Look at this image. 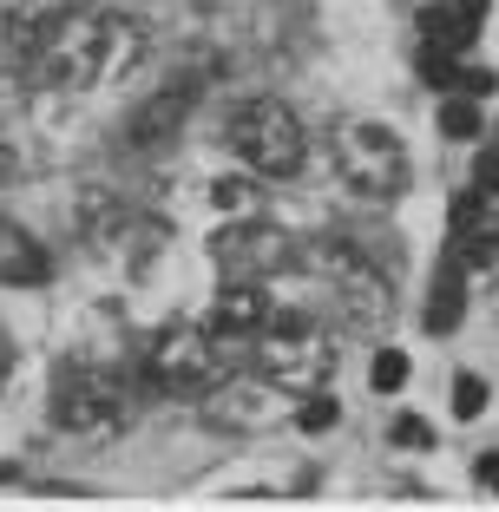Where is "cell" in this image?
I'll return each mask as SVG.
<instances>
[{
  "instance_id": "7",
  "label": "cell",
  "mask_w": 499,
  "mask_h": 512,
  "mask_svg": "<svg viewBox=\"0 0 499 512\" xmlns=\"http://www.w3.org/2000/svg\"><path fill=\"white\" fill-rule=\"evenodd\" d=\"M230 151L257 178H289V171L303 165V119L283 99H243L230 112Z\"/></svg>"
},
{
  "instance_id": "22",
  "label": "cell",
  "mask_w": 499,
  "mask_h": 512,
  "mask_svg": "<svg viewBox=\"0 0 499 512\" xmlns=\"http://www.w3.org/2000/svg\"><path fill=\"white\" fill-rule=\"evenodd\" d=\"M388 440H394L401 453H427V447H434V427H427L421 414H401V421L388 427Z\"/></svg>"
},
{
  "instance_id": "23",
  "label": "cell",
  "mask_w": 499,
  "mask_h": 512,
  "mask_svg": "<svg viewBox=\"0 0 499 512\" xmlns=\"http://www.w3.org/2000/svg\"><path fill=\"white\" fill-rule=\"evenodd\" d=\"M473 191H480V197H499V145H486L480 158H473Z\"/></svg>"
},
{
  "instance_id": "26",
  "label": "cell",
  "mask_w": 499,
  "mask_h": 512,
  "mask_svg": "<svg viewBox=\"0 0 499 512\" xmlns=\"http://www.w3.org/2000/svg\"><path fill=\"white\" fill-rule=\"evenodd\" d=\"M7 375H14V342H7V329H0V394H7Z\"/></svg>"
},
{
  "instance_id": "16",
  "label": "cell",
  "mask_w": 499,
  "mask_h": 512,
  "mask_svg": "<svg viewBox=\"0 0 499 512\" xmlns=\"http://www.w3.org/2000/svg\"><path fill=\"white\" fill-rule=\"evenodd\" d=\"M434 125H440V138H454V145H473V138L486 132V112H480V99H467V92H440Z\"/></svg>"
},
{
  "instance_id": "24",
  "label": "cell",
  "mask_w": 499,
  "mask_h": 512,
  "mask_svg": "<svg viewBox=\"0 0 499 512\" xmlns=\"http://www.w3.org/2000/svg\"><path fill=\"white\" fill-rule=\"evenodd\" d=\"M454 92H467V99H493V92H499V73H486V66H460V86Z\"/></svg>"
},
{
  "instance_id": "18",
  "label": "cell",
  "mask_w": 499,
  "mask_h": 512,
  "mask_svg": "<svg viewBox=\"0 0 499 512\" xmlns=\"http://www.w3.org/2000/svg\"><path fill=\"white\" fill-rule=\"evenodd\" d=\"M414 73H421L434 92H454V86H460V53H447V46L421 40V53H414Z\"/></svg>"
},
{
  "instance_id": "21",
  "label": "cell",
  "mask_w": 499,
  "mask_h": 512,
  "mask_svg": "<svg viewBox=\"0 0 499 512\" xmlns=\"http://www.w3.org/2000/svg\"><path fill=\"white\" fill-rule=\"evenodd\" d=\"M480 414H486V381L454 375V421H480Z\"/></svg>"
},
{
  "instance_id": "9",
  "label": "cell",
  "mask_w": 499,
  "mask_h": 512,
  "mask_svg": "<svg viewBox=\"0 0 499 512\" xmlns=\"http://www.w3.org/2000/svg\"><path fill=\"white\" fill-rule=\"evenodd\" d=\"M191 99H197L191 79H171V86H158L145 106H132L125 145H132V151H158V145H171V138H178V125L191 119Z\"/></svg>"
},
{
  "instance_id": "5",
  "label": "cell",
  "mask_w": 499,
  "mask_h": 512,
  "mask_svg": "<svg viewBox=\"0 0 499 512\" xmlns=\"http://www.w3.org/2000/svg\"><path fill=\"white\" fill-rule=\"evenodd\" d=\"M329 368H335V335L303 309H283V316L270 309V322L257 329V375H270L289 394H309L329 381Z\"/></svg>"
},
{
  "instance_id": "17",
  "label": "cell",
  "mask_w": 499,
  "mask_h": 512,
  "mask_svg": "<svg viewBox=\"0 0 499 512\" xmlns=\"http://www.w3.org/2000/svg\"><path fill=\"white\" fill-rule=\"evenodd\" d=\"M289 421L303 427V434H329V427L342 421V401H335L329 388H309V394H296V407H289Z\"/></svg>"
},
{
  "instance_id": "8",
  "label": "cell",
  "mask_w": 499,
  "mask_h": 512,
  "mask_svg": "<svg viewBox=\"0 0 499 512\" xmlns=\"http://www.w3.org/2000/svg\"><path fill=\"white\" fill-rule=\"evenodd\" d=\"M211 263L224 270V283H263V276L296 263V237H289L283 224H270V217L243 211L237 224H224L211 237Z\"/></svg>"
},
{
  "instance_id": "10",
  "label": "cell",
  "mask_w": 499,
  "mask_h": 512,
  "mask_svg": "<svg viewBox=\"0 0 499 512\" xmlns=\"http://www.w3.org/2000/svg\"><path fill=\"white\" fill-rule=\"evenodd\" d=\"M263 322H270V296H263V283H224L217 302H211V316H204V329H211L224 348H243V342H257Z\"/></svg>"
},
{
  "instance_id": "13",
  "label": "cell",
  "mask_w": 499,
  "mask_h": 512,
  "mask_svg": "<svg viewBox=\"0 0 499 512\" xmlns=\"http://www.w3.org/2000/svg\"><path fill=\"white\" fill-rule=\"evenodd\" d=\"M447 263H454L460 276H467V270H493V263H499V204H486L467 230L447 237Z\"/></svg>"
},
{
  "instance_id": "12",
  "label": "cell",
  "mask_w": 499,
  "mask_h": 512,
  "mask_svg": "<svg viewBox=\"0 0 499 512\" xmlns=\"http://www.w3.org/2000/svg\"><path fill=\"white\" fill-rule=\"evenodd\" d=\"M0 283L7 289H46L53 283V256H46L40 237L20 230L14 217H0Z\"/></svg>"
},
{
  "instance_id": "20",
  "label": "cell",
  "mask_w": 499,
  "mask_h": 512,
  "mask_svg": "<svg viewBox=\"0 0 499 512\" xmlns=\"http://www.w3.org/2000/svg\"><path fill=\"white\" fill-rule=\"evenodd\" d=\"M211 204H217L224 217L257 211V184H243V178H217V184H211Z\"/></svg>"
},
{
  "instance_id": "4",
  "label": "cell",
  "mask_w": 499,
  "mask_h": 512,
  "mask_svg": "<svg viewBox=\"0 0 499 512\" xmlns=\"http://www.w3.org/2000/svg\"><path fill=\"white\" fill-rule=\"evenodd\" d=\"M296 270L316 276V283L329 289V302L342 309V322H355V329H375V322L388 316V276H381L355 243L309 237V243H296Z\"/></svg>"
},
{
  "instance_id": "3",
  "label": "cell",
  "mask_w": 499,
  "mask_h": 512,
  "mask_svg": "<svg viewBox=\"0 0 499 512\" xmlns=\"http://www.w3.org/2000/svg\"><path fill=\"white\" fill-rule=\"evenodd\" d=\"M132 421V388L106 362H60L53 368V427L79 440H112Z\"/></svg>"
},
{
  "instance_id": "6",
  "label": "cell",
  "mask_w": 499,
  "mask_h": 512,
  "mask_svg": "<svg viewBox=\"0 0 499 512\" xmlns=\"http://www.w3.org/2000/svg\"><path fill=\"white\" fill-rule=\"evenodd\" d=\"M335 171L355 197L388 204V197L408 191V145L375 119H342L335 125Z\"/></svg>"
},
{
  "instance_id": "2",
  "label": "cell",
  "mask_w": 499,
  "mask_h": 512,
  "mask_svg": "<svg viewBox=\"0 0 499 512\" xmlns=\"http://www.w3.org/2000/svg\"><path fill=\"white\" fill-rule=\"evenodd\" d=\"M230 362H237V348H224L204 322H165L145 342V381L158 394H178V401H204L230 375Z\"/></svg>"
},
{
  "instance_id": "19",
  "label": "cell",
  "mask_w": 499,
  "mask_h": 512,
  "mask_svg": "<svg viewBox=\"0 0 499 512\" xmlns=\"http://www.w3.org/2000/svg\"><path fill=\"white\" fill-rule=\"evenodd\" d=\"M414 362L401 355V348H375V362H368V388L375 394H394V388H408Z\"/></svg>"
},
{
  "instance_id": "15",
  "label": "cell",
  "mask_w": 499,
  "mask_h": 512,
  "mask_svg": "<svg viewBox=\"0 0 499 512\" xmlns=\"http://www.w3.org/2000/svg\"><path fill=\"white\" fill-rule=\"evenodd\" d=\"M460 316H467V283H460V270L447 263L440 270V283H434V296H427V335H454L460 329Z\"/></svg>"
},
{
  "instance_id": "1",
  "label": "cell",
  "mask_w": 499,
  "mask_h": 512,
  "mask_svg": "<svg viewBox=\"0 0 499 512\" xmlns=\"http://www.w3.org/2000/svg\"><path fill=\"white\" fill-rule=\"evenodd\" d=\"M145 60V27L132 14H79L66 7L60 27L46 33V46L27 60V79L40 92H92L106 79L132 73Z\"/></svg>"
},
{
  "instance_id": "14",
  "label": "cell",
  "mask_w": 499,
  "mask_h": 512,
  "mask_svg": "<svg viewBox=\"0 0 499 512\" xmlns=\"http://www.w3.org/2000/svg\"><path fill=\"white\" fill-rule=\"evenodd\" d=\"M473 33H480V14H473L467 0H447V7H427L421 14V40L447 46V53H467Z\"/></svg>"
},
{
  "instance_id": "25",
  "label": "cell",
  "mask_w": 499,
  "mask_h": 512,
  "mask_svg": "<svg viewBox=\"0 0 499 512\" xmlns=\"http://www.w3.org/2000/svg\"><path fill=\"white\" fill-rule=\"evenodd\" d=\"M473 480H480V493H499V453H480V460H473Z\"/></svg>"
},
{
  "instance_id": "11",
  "label": "cell",
  "mask_w": 499,
  "mask_h": 512,
  "mask_svg": "<svg viewBox=\"0 0 499 512\" xmlns=\"http://www.w3.org/2000/svg\"><path fill=\"white\" fill-rule=\"evenodd\" d=\"M66 0H14V7H0V40H7V60L27 66L33 53L46 46V33L60 27Z\"/></svg>"
}]
</instances>
